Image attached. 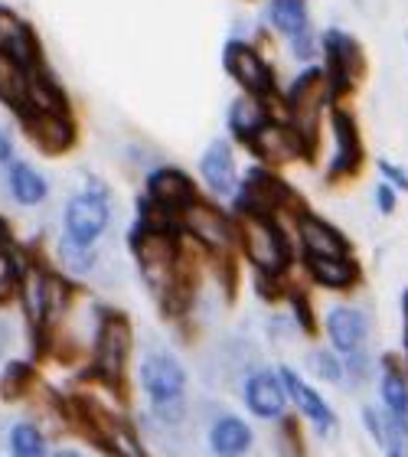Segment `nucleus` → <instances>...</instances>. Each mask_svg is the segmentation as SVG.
<instances>
[{
  "instance_id": "f257e3e1",
  "label": "nucleus",
  "mask_w": 408,
  "mask_h": 457,
  "mask_svg": "<svg viewBox=\"0 0 408 457\" xmlns=\"http://www.w3.org/2000/svg\"><path fill=\"white\" fill-rule=\"evenodd\" d=\"M137 389L147 399V409L161 428H180L187 421L190 372L171 350L144 353L137 362Z\"/></svg>"
},
{
  "instance_id": "f03ea898",
  "label": "nucleus",
  "mask_w": 408,
  "mask_h": 457,
  "mask_svg": "<svg viewBox=\"0 0 408 457\" xmlns=\"http://www.w3.org/2000/svg\"><path fill=\"white\" fill-rule=\"evenodd\" d=\"M134 360V327L128 314L102 307L96 337H92V350H88V370L86 379L108 386V389H124L128 370Z\"/></svg>"
},
{
  "instance_id": "7ed1b4c3",
  "label": "nucleus",
  "mask_w": 408,
  "mask_h": 457,
  "mask_svg": "<svg viewBox=\"0 0 408 457\" xmlns=\"http://www.w3.org/2000/svg\"><path fill=\"white\" fill-rule=\"evenodd\" d=\"M236 248L255 275H285L297 265V248L275 216H236Z\"/></svg>"
},
{
  "instance_id": "20e7f679",
  "label": "nucleus",
  "mask_w": 408,
  "mask_h": 457,
  "mask_svg": "<svg viewBox=\"0 0 408 457\" xmlns=\"http://www.w3.org/2000/svg\"><path fill=\"white\" fill-rule=\"evenodd\" d=\"M112 228V196L102 183H88L86 190L72 193L62 210V238H69L72 245L82 248H98L104 236Z\"/></svg>"
},
{
  "instance_id": "39448f33",
  "label": "nucleus",
  "mask_w": 408,
  "mask_h": 457,
  "mask_svg": "<svg viewBox=\"0 0 408 457\" xmlns=\"http://www.w3.org/2000/svg\"><path fill=\"white\" fill-rule=\"evenodd\" d=\"M177 226H180L183 236H190L193 242H200L206 252H232V255H238L236 216L229 210H222V206H219L216 200H209V196H196V200L177 216Z\"/></svg>"
},
{
  "instance_id": "423d86ee",
  "label": "nucleus",
  "mask_w": 408,
  "mask_h": 457,
  "mask_svg": "<svg viewBox=\"0 0 408 457\" xmlns=\"http://www.w3.org/2000/svg\"><path fill=\"white\" fill-rule=\"evenodd\" d=\"M330 134H333V154L327 167H323V180L327 183H343L356 177L362 170L366 151H362V134L356 124V114L343 105H330Z\"/></svg>"
},
{
  "instance_id": "0eeeda50",
  "label": "nucleus",
  "mask_w": 408,
  "mask_h": 457,
  "mask_svg": "<svg viewBox=\"0 0 408 457\" xmlns=\"http://www.w3.org/2000/svg\"><path fill=\"white\" fill-rule=\"evenodd\" d=\"M275 370H278L281 386H285L287 405L311 425L317 438L333 441V435H337V428H340V419H337V411L330 409V402L323 399L321 392H317V386H311V382H307L297 370H291L287 362H281V366H275Z\"/></svg>"
},
{
  "instance_id": "6e6552de",
  "label": "nucleus",
  "mask_w": 408,
  "mask_h": 457,
  "mask_svg": "<svg viewBox=\"0 0 408 457\" xmlns=\"http://www.w3.org/2000/svg\"><path fill=\"white\" fill-rule=\"evenodd\" d=\"M222 66H226L229 79L236 82L242 96L265 98L281 88L271 62H268L248 39H229L226 49H222Z\"/></svg>"
},
{
  "instance_id": "1a4fd4ad",
  "label": "nucleus",
  "mask_w": 408,
  "mask_h": 457,
  "mask_svg": "<svg viewBox=\"0 0 408 457\" xmlns=\"http://www.w3.org/2000/svg\"><path fill=\"white\" fill-rule=\"evenodd\" d=\"M238 392H242V405L248 409L252 419L278 425L281 419L291 415L285 386H281V379H278V370H271V366H255V370H248L246 376H242V382H238Z\"/></svg>"
},
{
  "instance_id": "9d476101",
  "label": "nucleus",
  "mask_w": 408,
  "mask_h": 457,
  "mask_svg": "<svg viewBox=\"0 0 408 457\" xmlns=\"http://www.w3.org/2000/svg\"><path fill=\"white\" fill-rule=\"evenodd\" d=\"M20 124H23V134L29 137V144L46 157L69 154L79 141L72 112H23Z\"/></svg>"
},
{
  "instance_id": "9b49d317",
  "label": "nucleus",
  "mask_w": 408,
  "mask_h": 457,
  "mask_svg": "<svg viewBox=\"0 0 408 457\" xmlns=\"http://www.w3.org/2000/svg\"><path fill=\"white\" fill-rule=\"evenodd\" d=\"M295 245L297 255H321V258H346L353 255V242L343 236L330 220L317 216L313 210H301L295 216Z\"/></svg>"
},
{
  "instance_id": "f8f14e48",
  "label": "nucleus",
  "mask_w": 408,
  "mask_h": 457,
  "mask_svg": "<svg viewBox=\"0 0 408 457\" xmlns=\"http://www.w3.org/2000/svg\"><path fill=\"white\" fill-rule=\"evenodd\" d=\"M0 56L17 62L20 69L27 72H37L43 69V49H39L37 29L29 27L27 17H20L17 10L0 4Z\"/></svg>"
},
{
  "instance_id": "ddd939ff",
  "label": "nucleus",
  "mask_w": 408,
  "mask_h": 457,
  "mask_svg": "<svg viewBox=\"0 0 408 457\" xmlns=\"http://www.w3.org/2000/svg\"><path fill=\"white\" fill-rule=\"evenodd\" d=\"M246 147L255 154V161L262 163V167H271V170H275V167H285V163H295V161H311L307 144L301 141V134H297L291 124L265 121Z\"/></svg>"
},
{
  "instance_id": "4468645a",
  "label": "nucleus",
  "mask_w": 408,
  "mask_h": 457,
  "mask_svg": "<svg viewBox=\"0 0 408 457\" xmlns=\"http://www.w3.org/2000/svg\"><path fill=\"white\" fill-rule=\"evenodd\" d=\"M144 196H147L154 206H161L163 212L180 216V212L200 196V190H196V180H193L187 170L173 167V163H161V167H154V170L147 173Z\"/></svg>"
},
{
  "instance_id": "2eb2a0df",
  "label": "nucleus",
  "mask_w": 408,
  "mask_h": 457,
  "mask_svg": "<svg viewBox=\"0 0 408 457\" xmlns=\"http://www.w3.org/2000/svg\"><path fill=\"white\" fill-rule=\"evenodd\" d=\"M321 330L327 337V346L337 356H350V353L366 350V343H370V317L356 304H333L323 314Z\"/></svg>"
},
{
  "instance_id": "dca6fc26",
  "label": "nucleus",
  "mask_w": 408,
  "mask_h": 457,
  "mask_svg": "<svg viewBox=\"0 0 408 457\" xmlns=\"http://www.w3.org/2000/svg\"><path fill=\"white\" fill-rule=\"evenodd\" d=\"M200 180L206 187L209 200H232L238 190V180H242V173L236 167V151H232V144L226 137H212L206 144V151L200 157Z\"/></svg>"
},
{
  "instance_id": "f3484780",
  "label": "nucleus",
  "mask_w": 408,
  "mask_h": 457,
  "mask_svg": "<svg viewBox=\"0 0 408 457\" xmlns=\"http://www.w3.org/2000/svg\"><path fill=\"white\" fill-rule=\"evenodd\" d=\"M297 268L304 271L311 285L337 295H350L362 281V268L353 255L346 258H321V255H297Z\"/></svg>"
},
{
  "instance_id": "a211bd4d",
  "label": "nucleus",
  "mask_w": 408,
  "mask_h": 457,
  "mask_svg": "<svg viewBox=\"0 0 408 457\" xmlns=\"http://www.w3.org/2000/svg\"><path fill=\"white\" fill-rule=\"evenodd\" d=\"M362 431L372 438V445L382 451V457H408V419L389 415L382 405H360Z\"/></svg>"
},
{
  "instance_id": "6ab92c4d",
  "label": "nucleus",
  "mask_w": 408,
  "mask_h": 457,
  "mask_svg": "<svg viewBox=\"0 0 408 457\" xmlns=\"http://www.w3.org/2000/svg\"><path fill=\"white\" fill-rule=\"evenodd\" d=\"M206 445L212 457H246L255 448V428L242 415L222 411L206 431Z\"/></svg>"
},
{
  "instance_id": "aec40b11",
  "label": "nucleus",
  "mask_w": 408,
  "mask_h": 457,
  "mask_svg": "<svg viewBox=\"0 0 408 457\" xmlns=\"http://www.w3.org/2000/svg\"><path fill=\"white\" fill-rule=\"evenodd\" d=\"M379 405L389 415L408 419V366L396 353L379 360Z\"/></svg>"
},
{
  "instance_id": "412c9836",
  "label": "nucleus",
  "mask_w": 408,
  "mask_h": 457,
  "mask_svg": "<svg viewBox=\"0 0 408 457\" xmlns=\"http://www.w3.org/2000/svg\"><path fill=\"white\" fill-rule=\"evenodd\" d=\"M7 193L17 206H43L49 196V180L27 161L7 163Z\"/></svg>"
},
{
  "instance_id": "4be33fe9",
  "label": "nucleus",
  "mask_w": 408,
  "mask_h": 457,
  "mask_svg": "<svg viewBox=\"0 0 408 457\" xmlns=\"http://www.w3.org/2000/svg\"><path fill=\"white\" fill-rule=\"evenodd\" d=\"M265 105H262V98H252V96H236L229 102V112H226V128L232 134V141H238L246 147L255 131L265 124Z\"/></svg>"
},
{
  "instance_id": "5701e85b",
  "label": "nucleus",
  "mask_w": 408,
  "mask_h": 457,
  "mask_svg": "<svg viewBox=\"0 0 408 457\" xmlns=\"http://www.w3.org/2000/svg\"><path fill=\"white\" fill-rule=\"evenodd\" d=\"M265 23L275 29L278 37H297V33H304L311 23V7H307V0H268L265 4Z\"/></svg>"
},
{
  "instance_id": "b1692460",
  "label": "nucleus",
  "mask_w": 408,
  "mask_h": 457,
  "mask_svg": "<svg viewBox=\"0 0 408 457\" xmlns=\"http://www.w3.org/2000/svg\"><path fill=\"white\" fill-rule=\"evenodd\" d=\"M7 454L10 457H49V431L37 419H17L7 428Z\"/></svg>"
},
{
  "instance_id": "393cba45",
  "label": "nucleus",
  "mask_w": 408,
  "mask_h": 457,
  "mask_svg": "<svg viewBox=\"0 0 408 457\" xmlns=\"http://www.w3.org/2000/svg\"><path fill=\"white\" fill-rule=\"evenodd\" d=\"M29 98V72L20 69L17 62L0 56V105H7L13 114L27 112Z\"/></svg>"
},
{
  "instance_id": "a878e982",
  "label": "nucleus",
  "mask_w": 408,
  "mask_h": 457,
  "mask_svg": "<svg viewBox=\"0 0 408 457\" xmlns=\"http://www.w3.org/2000/svg\"><path fill=\"white\" fill-rule=\"evenodd\" d=\"M37 379H33V366L27 360H7L4 370H0V399L4 402H17L27 399L33 392Z\"/></svg>"
},
{
  "instance_id": "bb28decb",
  "label": "nucleus",
  "mask_w": 408,
  "mask_h": 457,
  "mask_svg": "<svg viewBox=\"0 0 408 457\" xmlns=\"http://www.w3.org/2000/svg\"><path fill=\"white\" fill-rule=\"evenodd\" d=\"M56 258H59V268H62V275L66 278H86V275H92L98 265V248L72 245L69 238L59 236Z\"/></svg>"
},
{
  "instance_id": "cd10ccee",
  "label": "nucleus",
  "mask_w": 408,
  "mask_h": 457,
  "mask_svg": "<svg viewBox=\"0 0 408 457\" xmlns=\"http://www.w3.org/2000/svg\"><path fill=\"white\" fill-rule=\"evenodd\" d=\"M307 370H311V376H317V382H327V386L343 382V360L330 346H313L307 353Z\"/></svg>"
},
{
  "instance_id": "c85d7f7f",
  "label": "nucleus",
  "mask_w": 408,
  "mask_h": 457,
  "mask_svg": "<svg viewBox=\"0 0 408 457\" xmlns=\"http://www.w3.org/2000/svg\"><path fill=\"white\" fill-rule=\"evenodd\" d=\"M343 360V382L350 392H360L372 376V356L370 350H360V353H350V356H340Z\"/></svg>"
},
{
  "instance_id": "c756f323",
  "label": "nucleus",
  "mask_w": 408,
  "mask_h": 457,
  "mask_svg": "<svg viewBox=\"0 0 408 457\" xmlns=\"http://www.w3.org/2000/svg\"><path fill=\"white\" fill-rule=\"evenodd\" d=\"M287 46H291V56L297 62H304V66H313L317 56H321V33L313 27H307L304 33H297V37L287 39Z\"/></svg>"
},
{
  "instance_id": "7c9ffc66",
  "label": "nucleus",
  "mask_w": 408,
  "mask_h": 457,
  "mask_svg": "<svg viewBox=\"0 0 408 457\" xmlns=\"http://www.w3.org/2000/svg\"><path fill=\"white\" fill-rule=\"evenodd\" d=\"M376 170H379L382 183H389L396 193H408V170L402 163H392V161H386V157H379V161H376Z\"/></svg>"
},
{
  "instance_id": "2f4dec72",
  "label": "nucleus",
  "mask_w": 408,
  "mask_h": 457,
  "mask_svg": "<svg viewBox=\"0 0 408 457\" xmlns=\"http://www.w3.org/2000/svg\"><path fill=\"white\" fill-rule=\"evenodd\" d=\"M372 203H376V210L379 216H392V212L399 210V193L392 190L389 183H376V190H372Z\"/></svg>"
},
{
  "instance_id": "473e14b6",
  "label": "nucleus",
  "mask_w": 408,
  "mask_h": 457,
  "mask_svg": "<svg viewBox=\"0 0 408 457\" xmlns=\"http://www.w3.org/2000/svg\"><path fill=\"white\" fill-rule=\"evenodd\" d=\"M17 157H13V137H10V131L0 124V167H7V163H13Z\"/></svg>"
},
{
  "instance_id": "72a5a7b5",
  "label": "nucleus",
  "mask_w": 408,
  "mask_h": 457,
  "mask_svg": "<svg viewBox=\"0 0 408 457\" xmlns=\"http://www.w3.org/2000/svg\"><path fill=\"white\" fill-rule=\"evenodd\" d=\"M49 457H86L79 448H56Z\"/></svg>"
}]
</instances>
